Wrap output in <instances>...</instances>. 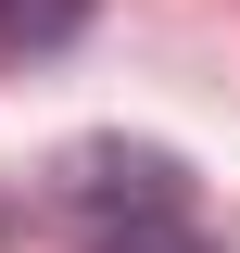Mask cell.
I'll use <instances>...</instances> for the list:
<instances>
[{
	"mask_svg": "<svg viewBox=\"0 0 240 253\" xmlns=\"http://www.w3.org/2000/svg\"><path fill=\"white\" fill-rule=\"evenodd\" d=\"M76 26H89V0H0V51H13V63H38V51H63Z\"/></svg>",
	"mask_w": 240,
	"mask_h": 253,
	"instance_id": "obj_2",
	"label": "cell"
},
{
	"mask_svg": "<svg viewBox=\"0 0 240 253\" xmlns=\"http://www.w3.org/2000/svg\"><path fill=\"white\" fill-rule=\"evenodd\" d=\"M63 190H76V203H114L126 190V215H177V165L164 152H76Z\"/></svg>",
	"mask_w": 240,
	"mask_h": 253,
	"instance_id": "obj_1",
	"label": "cell"
},
{
	"mask_svg": "<svg viewBox=\"0 0 240 253\" xmlns=\"http://www.w3.org/2000/svg\"><path fill=\"white\" fill-rule=\"evenodd\" d=\"M101 253H215V241H202L190 215H114V228H101Z\"/></svg>",
	"mask_w": 240,
	"mask_h": 253,
	"instance_id": "obj_3",
	"label": "cell"
}]
</instances>
